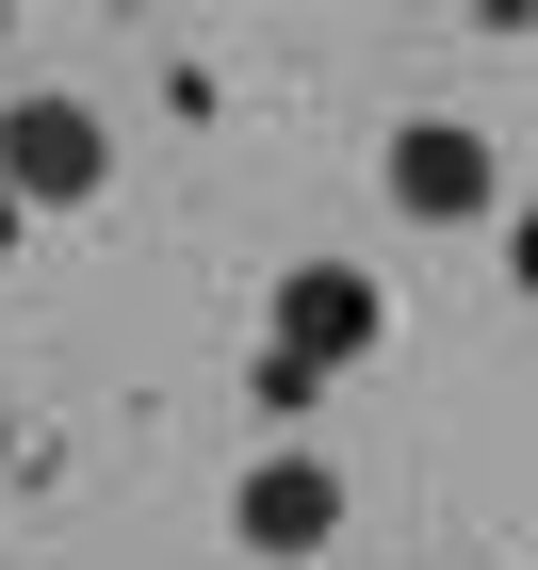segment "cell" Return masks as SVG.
<instances>
[{
	"mask_svg": "<svg viewBox=\"0 0 538 570\" xmlns=\"http://www.w3.org/2000/svg\"><path fill=\"white\" fill-rule=\"evenodd\" d=\"M0 456H17V424H0Z\"/></svg>",
	"mask_w": 538,
	"mask_h": 570,
	"instance_id": "cell-8",
	"label": "cell"
},
{
	"mask_svg": "<svg viewBox=\"0 0 538 570\" xmlns=\"http://www.w3.org/2000/svg\"><path fill=\"white\" fill-rule=\"evenodd\" d=\"M228 522H245V554H326V538H343V473H326V456H262Z\"/></svg>",
	"mask_w": 538,
	"mask_h": 570,
	"instance_id": "cell-4",
	"label": "cell"
},
{
	"mask_svg": "<svg viewBox=\"0 0 538 570\" xmlns=\"http://www.w3.org/2000/svg\"><path fill=\"white\" fill-rule=\"evenodd\" d=\"M245 392H262L277 424H294V407H326V375H311V358H277V343H262V358H245Z\"/></svg>",
	"mask_w": 538,
	"mask_h": 570,
	"instance_id": "cell-5",
	"label": "cell"
},
{
	"mask_svg": "<svg viewBox=\"0 0 538 570\" xmlns=\"http://www.w3.org/2000/svg\"><path fill=\"white\" fill-rule=\"evenodd\" d=\"M115 179V115L98 98H0V196L17 213H66Z\"/></svg>",
	"mask_w": 538,
	"mask_h": 570,
	"instance_id": "cell-1",
	"label": "cell"
},
{
	"mask_svg": "<svg viewBox=\"0 0 538 570\" xmlns=\"http://www.w3.org/2000/svg\"><path fill=\"white\" fill-rule=\"evenodd\" d=\"M506 277H522V294H538V213H522V245H506Z\"/></svg>",
	"mask_w": 538,
	"mask_h": 570,
	"instance_id": "cell-6",
	"label": "cell"
},
{
	"mask_svg": "<svg viewBox=\"0 0 538 570\" xmlns=\"http://www.w3.org/2000/svg\"><path fill=\"white\" fill-rule=\"evenodd\" d=\"M490 196H506L490 131H457V115H408L392 131V213L408 228H490Z\"/></svg>",
	"mask_w": 538,
	"mask_h": 570,
	"instance_id": "cell-3",
	"label": "cell"
},
{
	"mask_svg": "<svg viewBox=\"0 0 538 570\" xmlns=\"http://www.w3.org/2000/svg\"><path fill=\"white\" fill-rule=\"evenodd\" d=\"M17 228H33V213H17V196H0V262H17Z\"/></svg>",
	"mask_w": 538,
	"mask_h": 570,
	"instance_id": "cell-7",
	"label": "cell"
},
{
	"mask_svg": "<svg viewBox=\"0 0 538 570\" xmlns=\"http://www.w3.org/2000/svg\"><path fill=\"white\" fill-rule=\"evenodd\" d=\"M392 343V294L359 262H294L277 277V358H311V375H359V358Z\"/></svg>",
	"mask_w": 538,
	"mask_h": 570,
	"instance_id": "cell-2",
	"label": "cell"
}]
</instances>
